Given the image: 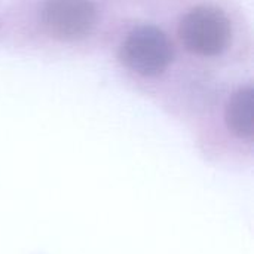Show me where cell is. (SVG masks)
<instances>
[{
    "mask_svg": "<svg viewBox=\"0 0 254 254\" xmlns=\"http://www.w3.org/2000/svg\"><path fill=\"white\" fill-rule=\"evenodd\" d=\"M253 89H240L231 98L226 109V122L232 132L241 138L253 135Z\"/></svg>",
    "mask_w": 254,
    "mask_h": 254,
    "instance_id": "cell-4",
    "label": "cell"
},
{
    "mask_svg": "<svg viewBox=\"0 0 254 254\" xmlns=\"http://www.w3.org/2000/svg\"><path fill=\"white\" fill-rule=\"evenodd\" d=\"M180 37L193 54L217 55L225 51L231 39L229 19L216 7L199 6L182 19Z\"/></svg>",
    "mask_w": 254,
    "mask_h": 254,
    "instance_id": "cell-1",
    "label": "cell"
},
{
    "mask_svg": "<svg viewBox=\"0 0 254 254\" xmlns=\"http://www.w3.org/2000/svg\"><path fill=\"white\" fill-rule=\"evenodd\" d=\"M43 22L61 39H77L86 34L95 21V9L89 0H46Z\"/></svg>",
    "mask_w": 254,
    "mask_h": 254,
    "instance_id": "cell-3",
    "label": "cell"
},
{
    "mask_svg": "<svg viewBox=\"0 0 254 254\" xmlns=\"http://www.w3.org/2000/svg\"><path fill=\"white\" fill-rule=\"evenodd\" d=\"M121 57L131 70L144 76H156L171 63L173 48L159 28L144 25L128 34L122 43Z\"/></svg>",
    "mask_w": 254,
    "mask_h": 254,
    "instance_id": "cell-2",
    "label": "cell"
}]
</instances>
